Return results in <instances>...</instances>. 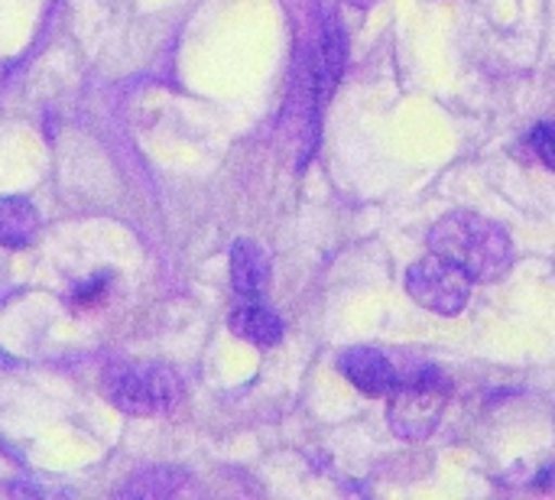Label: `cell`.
Listing matches in <instances>:
<instances>
[{
  "label": "cell",
  "mask_w": 555,
  "mask_h": 500,
  "mask_svg": "<svg viewBox=\"0 0 555 500\" xmlns=\"http://www.w3.org/2000/svg\"><path fill=\"white\" fill-rule=\"evenodd\" d=\"M429 251L462 267L475 283H498L514 267V244L504 225L478 211H449L429 231Z\"/></svg>",
  "instance_id": "cell-1"
},
{
  "label": "cell",
  "mask_w": 555,
  "mask_h": 500,
  "mask_svg": "<svg viewBox=\"0 0 555 500\" xmlns=\"http://www.w3.org/2000/svg\"><path fill=\"white\" fill-rule=\"evenodd\" d=\"M449 400H452V381L446 377V371L433 364L416 368L390 394L387 403L390 433L403 443H426L439 430Z\"/></svg>",
  "instance_id": "cell-2"
},
{
  "label": "cell",
  "mask_w": 555,
  "mask_h": 500,
  "mask_svg": "<svg viewBox=\"0 0 555 500\" xmlns=\"http://www.w3.org/2000/svg\"><path fill=\"white\" fill-rule=\"evenodd\" d=\"M104 397L127 416H156L182 400V381L166 364H124L104 374Z\"/></svg>",
  "instance_id": "cell-3"
},
{
  "label": "cell",
  "mask_w": 555,
  "mask_h": 500,
  "mask_svg": "<svg viewBox=\"0 0 555 500\" xmlns=\"http://www.w3.org/2000/svg\"><path fill=\"white\" fill-rule=\"evenodd\" d=\"M472 277L446 260L442 254L429 251L406 270V293L416 306L436 316H459L472 299Z\"/></svg>",
  "instance_id": "cell-4"
},
{
  "label": "cell",
  "mask_w": 555,
  "mask_h": 500,
  "mask_svg": "<svg viewBox=\"0 0 555 500\" xmlns=\"http://www.w3.org/2000/svg\"><path fill=\"white\" fill-rule=\"evenodd\" d=\"M338 371L367 397H390L397 390V384L403 381V374L397 371V364L371 345H354L338 358Z\"/></svg>",
  "instance_id": "cell-5"
},
{
  "label": "cell",
  "mask_w": 555,
  "mask_h": 500,
  "mask_svg": "<svg viewBox=\"0 0 555 500\" xmlns=\"http://www.w3.org/2000/svg\"><path fill=\"white\" fill-rule=\"evenodd\" d=\"M270 283V260L260 244L241 238L231 247V286L244 303H257Z\"/></svg>",
  "instance_id": "cell-6"
},
{
  "label": "cell",
  "mask_w": 555,
  "mask_h": 500,
  "mask_svg": "<svg viewBox=\"0 0 555 500\" xmlns=\"http://www.w3.org/2000/svg\"><path fill=\"white\" fill-rule=\"evenodd\" d=\"M341 68H345V39H341V29L335 23H328L322 33L315 68H312V101L319 107L332 98V91L341 78Z\"/></svg>",
  "instance_id": "cell-7"
},
{
  "label": "cell",
  "mask_w": 555,
  "mask_h": 500,
  "mask_svg": "<svg viewBox=\"0 0 555 500\" xmlns=\"http://www.w3.org/2000/svg\"><path fill=\"white\" fill-rule=\"evenodd\" d=\"M231 332L257 348H273L283 338V322L273 309L257 303H244L241 309L231 312Z\"/></svg>",
  "instance_id": "cell-8"
},
{
  "label": "cell",
  "mask_w": 555,
  "mask_h": 500,
  "mask_svg": "<svg viewBox=\"0 0 555 500\" xmlns=\"http://www.w3.org/2000/svg\"><path fill=\"white\" fill-rule=\"evenodd\" d=\"M39 231V215L33 202L20 195H0V247H26Z\"/></svg>",
  "instance_id": "cell-9"
},
{
  "label": "cell",
  "mask_w": 555,
  "mask_h": 500,
  "mask_svg": "<svg viewBox=\"0 0 555 500\" xmlns=\"http://www.w3.org/2000/svg\"><path fill=\"white\" fill-rule=\"evenodd\" d=\"M182 485H185V472H179V469H143L120 488V495L143 500L169 498V495L182 491Z\"/></svg>",
  "instance_id": "cell-10"
},
{
  "label": "cell",
  "mask_w": 555,
  "mask_h": 500,
  "mask_svg": "<svg viewBox=\"0 0 555 500\" xmlns=\"http://www.w3.org/2000/svg\"><path fill=\"white\" fill-rule=\"evenodd\" d=\"M527 143H530V150L537 153V159H540L546 169H553L555 172V120L537 124V127L530 130Z\"/></svg>",
  "instance_id": "cell-11"
},
{
  "label": "cell",
  "mask_w": 555,
  "mask_h": 500,
  "mask_svg": "<svg viewBox=\"0 0 555 500\" xmlns=\"http://www.w3.org/2000/svg\"><path fill=\"white\" fill-rule=\"evenodd\" d=\"M107 286H111V273H94L91 280H85V283H78V286L72 290V303H75L78 309L98 306V303L107 296Z\"/></svg>",
  "instance_id": "cell-12"
},
{
  "label": "cell",
  "mask_w": 555,
  "mask_h": 500,
  "mask_svg": "<svg viewBox=\"0 0 555 500\" xmlns=\"http://www.w3.org/2000/svg\"><path fill=\"white\" fill-rule=\"evenodd\" d=\"M0 498H13V500L39 498V488L23 485V482H3V485H0Z\"/></svg>",
  "instance_id": "cell-13"
},
{
  "label": "cell",
  "mask_w": 555,
  "mask_h": 500,
  "mask_svg": "<svg viewBox=\"0 0 555 500\" xmlns=\"http://www.w3.org/2000/svg\"><path fill=\"white\" fill-rule=\"evenodd\" d=\"M348 7H354V10H367V7H374L377 0H345Z\"/></svg>",
  "instance_id": "cell-14"
}]
</instances>
